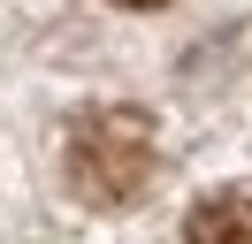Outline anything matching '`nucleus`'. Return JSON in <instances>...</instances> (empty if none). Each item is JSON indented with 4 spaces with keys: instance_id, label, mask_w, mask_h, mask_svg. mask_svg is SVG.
<instances>
[{
    "instance_id": "f257e3e1",
    "label": "nucleus",
    "mask_w": 252,
    "mask_h": 244,
    "mask_svg": "<svg viewBox=\"0 0 252 244\" xmlns=\"http://www.w3.org/2000/svg\"><path fill=\"white\" fill-rule=\"evenodd\" d=\"M153 176V130L138 115H92L69 145V183L92 206H123L138 198V183Z\"/></svg>"
},
{
    "instance_id": "f03ea898",
    "label": "nucleus",
    "mask_w": 252,
    "mask_h": 244,
    "mask_svg": "<svg viewBox=\"0 0 252 244\" xmlns=\"http://www.w3.org/2000/svg\"><path fill=\"white\" fill-rule=\"evenodd\" d=\"M184 244H252V191H206L184 214Z\"/></svg>"
},
{
    "instance_id": "7ed1b4c3",
    "label": "nucleus",
    "mask_w": 252,
    "mask_h": 244,
    "mask_svg": "<svg viewBox=\"0 0 252 244\" xmlns=\"http://www.w3.org/2000/svg\"><path fill=\"white\" fill-rule=\"evenodd\" d=\"M123 8H153V0H123Z\"/></svg>"
}]
</instances>
